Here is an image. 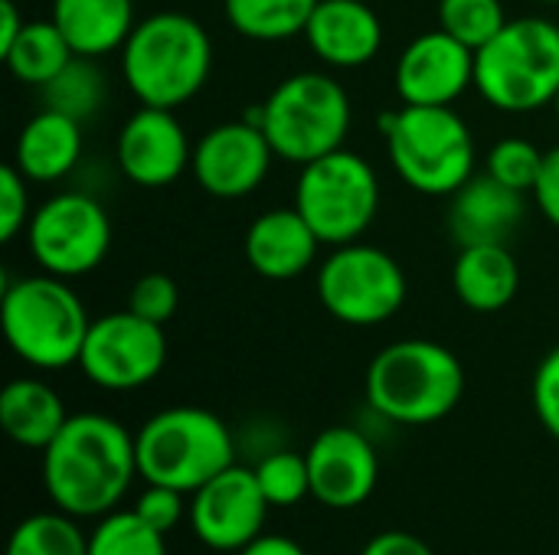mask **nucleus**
<instances>
[{"label": "nucleus", "instance_id": "obj_1", "mask_svg": "<svg viewBox=\"0 0 559 555\" xmlns=\"http://www.w3.org/2000/svg\"><path fill=\"white\" fill-rule=\"evenodd\" d=\"M138 474L134 435L98 412L69 415L43 451V487L56 510L75 520H102L118 510Z\"/></svg>", "mask_w": 559, "mask_h": 555}, {"label": "nucleus", "instance_id": "obj_2", "mask_svg": "<svg viewBox=\"0 0 559 555\" xmlns=\"http://www.w3.org/2000/svg\"><path fill=\"white\" fill-rule=\"evenodd\" d=\"M210 33L187 13H154L141 20L121 46V75L141 105L180 108L210 79Z\"/></svg>", "mask_w": 559, "mask_h": 555}, {"label": "nucleus", "instance_id": "obj_3", "mask_svg": "<svg viewBox=\"0 0 559 555\" xmlns=\"http://www.w3.org/2000/svg\"><path fill=\"white\" fill-rule=\"evenodd\" d=\"M465 393L459 357L436 340H396L367 370V402L396 425H432L455 412Z\"/></svg>", "mask_w": 559, "mask_h": 555}, {"label": "nucleus", "instance_id": "obj_4", "mask_svg": "<svg viewBox=\"0 0 559 555\" xmlns=\"http://www.w3.org/2000/svg\"><path fill=\"white\" fill-rule=\"evenodd\" d=\"M400 180L426 196H452L475 177V137L452 105H403L380 114Z\"/></svg>", "mask_w": 559, "mask_h": 555}, {"label": "nucleus", "instance_id": "obj_5", "mask_svg": "<svg viewBox=\"0 0 559 555\" xmlns=\"http://www.w3.org/2000/svg\"><path fill=\"white\" fill-rule=\"evenodd\" d=\"M0 324L10 350L36 370H66L79 363L92 327L85 304L66 278L46 272L7 281Z\"/></svg>", "mask_w": 559, "mask_h": 555}, {"label": "nucleus", "instance_id": "obj_6", "mask_svg": "<svg viewBox=\"0 0 559 555\" xmlns=\"http://www.w3.org/2000/svg\"><path fill=\"white\" fill-rule=\"evenodd\" d=\"M134 451L144 484L174 487L187 497L236 464L233 432L200 406H174L151 415L134 435Z\"/></svg>", "mask_w": 559, "mask_h": 555}, {"label": "nucleus", "instance_id": "obj_7", "mask_svg": "<svg viewBox=\"0 0 559 555\" xmlns=\"http://www.w3.org/2000/svg\"><path fill=\"white\" fill-rule=\"evenodd\" d=\"M478 95L508 114L547 108L559 92V26L544 16L508 20L475 52Z\"/></svg>", "mask_w": 559, "mask_h": 555}, {"label": "nucleus", "instance_id": "obj_8", "mask_svg": "<svg viewBox=\"0 0 559 555\" xmlns=\"http://www.w3.org/2000/svg\"><path fill=\"white\" fill-rule=\"evenodd\" d=\"M350 114V98L334 75L295 72L282 79L249 118L262 124L275 157L305 167L344 147Z\"/></svg>", "mask_w": 559, "mask_h": 555}, {"label": "nucleus", "instance_id": "obj_9", "mask_svg": "<svg viewBox=\"0 0 559 555\" xmlns=\"http://www.w3.org/2000/svg\"><path fill=\"white\" fill-rule=\"evenodd\" d=\"M295 209L318 232L321 245L357 242L373 226L380 209L377 170L347 147L331 150L301 167Z\"/></svg>", "mask_w": 559, "mask_h": 555}, {"label": "nucleus", "instance_id": "obj_10", "mask_svg": "<svg viewBox=\"0 0 559 555\" xmlns=\"http://www.w3.org/2000/svg\"><path fill=\"white\" fill-rule=\"evenodd\" d=\"M403 265L364 242L334 245V252L318 268V298L324 311L350 327H377L400 314L406 301Z\"/></svg>", "mask_w": 559, "mask_h": 555}, {"label": "nucleus", "instance_id": "obj_11", "mask_svg": "<svg viewBox=\"0 0 559 555\" xmlns=\"http://www.w3.org/2000/svg\"><path fill=\"white\" fill-rule=\"evenodd\" d=\"M33 262L56 278L95 272L111 249V219L88 193H56L26 222Z\"/></svg>", "mask_w": 559, "mask_h": 555}, {"label": "nucleus", "instance_id": "obj_12", "mask_svg": "<svg viewBox=\"0 0 559 555\" xmlns=\"http://www.w3.org/2000/svg\"><path fill=\"white\" fill-rule=\"evenodd\" d=\"M167 363V337L154 321L134 311H115L92 321L79 370L88 383L108 393H131L160 376Z\"/></svg>", "mask_w": 559, "mask_h": 555}, {"label": "nucleus", "instance_id": "obj_13", "mask_svg": "<svg viewBox=\"0 0 559 555\" xmlns=\"http://www.w3.org/2000/svg\"><path fill=\"white\" fill-rule=\"evenodd\" d=\"M269 500L252 468L229 464L190 494V530L213 553H239L265 533Z\"/></svg>", "mask_w": 559, "mask_h": 555}, {"label": "nucleus", "instance_id": "obj_14", "mask_svg": "<svg viewBox=\"0 0 559 555\" xmlns=\"http://www.w3.org/2000/svg\"><path fill=\"white\" fill-rule=\"evenodd\" d=\"M275 160L272 141L259 121L239 118L210 128L193 144L190 173L216 200H242L262 186Z\"/></svg>", "mask_w": 559, "mask_h": 555}, {"label": "nucleus", "instance_id": "obj_15", "mask_svg": "<svg viewBox=\"0 0 559 555\" xmlns=\"http://www.w3.org/2000/svg\"><path fill=\"white\" fill-rule=\"evenodd\" d=\"M311 471V497L331 510H354L377 491L380 458L373 442L350 429H324L305 451Z\"/></svg>", "mask_w": 559, "mask_h": 555}, {"label": "nucleus", "instance_id": "obj_16", "mask_svg": "<svg viewBox=\"0 0 559 555\" xmlns=\"http://www.w3.org/2000/svg\"><path fill=\"white\" fill-rule=\"evenodd\" d=\"M118 170L144 190L170 186L193 164V147L170 108L141 105L118 131Z\"/></svg>", "mask_w": 559, "mask_h": 555}, {"label": "nucleus", "instance_id": "obj_17", "mask_svg": "<svg viewBox=\"0 0 559 555\" xmlns=\"http://www.w3.org/2000/svg\"><path fill=\"white\" fill-rule=\"evenodd\" d=\"M475 85V49L429 29L416 36L396 62V95L403 105H452Z\"/></svg>", "mask_w": 559, "mask_h": 555}, {"label": "nucleus", "instance_id": "obj_18", "mask_svg": "<svg viewBox=\"0 0 559 555\" xmlns=\"http://www.w3.org/2000/svg\"><path fill=\"white\" fill-rule=\"evenodd\" d=\"M314 56L334 69H360L383 46V23L367 0H318L308 29Z\"/></svg>", "mask_w": 559, "mask_h": 555}, {"label": "nucleus", "instance_id": "obj_19", "mask_svg": "<svg viewBox=\"0 0 559 555\" xmlns=\"http://www.w3.org/2000/svg\"><path fill=\"white\" fill-rule=\"evenodd\" d=\"M318 245V232L295 206L269 209L246 232V262L269 281H292L314 265Z\"/></svg>", "mask_w": 559, "mask_h": 555}, {"label": "nucleus", "instance_id": "obj_20", "mask_svg": "<svg viewBox=\"0 0 559 555\" xmlns=\"http://www.w3.org/2000/svg\"><path fill=\"white\" fill-rule=\"evenodd\" d=\"M524 219V193L491 173H475L452 193L449 229L459 245L504 242Z\"/></svg>", "mask_w": 559, "mask_h": 555}, {"label": "nucleus", "instance_id": "obj_21", "mask_svg": "<svg viewBox=\"0 0 559 555\" xmlns=\"http://www.w3.org/2000/svg\"><path fill=\"white\" fill-rule=\"evenodd\" d=\"M79 157H82V121L56 108H43L23 124L13 150V167L29 183H56L75 170Z\"/></svg>", "mask_w": 559, "mask_h": 555}, {"label": "nucleus", "instance_id": "obj_22", "mask_svg": "<svg viewBox=\"0 0 559 555\" xmlns=\"http://www.w3.org/2000/svg\"><path fill=\"white\" fill-rule=\"evenodd\" d=\"M452 288L468 311L495 314L504 311L521 291L518 258L504 242L462 245L452 265Z\"/></svg>", "mask_w": 559, "mask_h": 555}, {"label": "nucleus", "instance_id": "obj_23", "mask_svg": "<svg viewBox=\"0 0 559 555\" xmlns=\"http://www.w3.org/2000/svg\"><path fill=\"white\" fill-rule=\"evenodd\" d=\"M52 23L66 33L75 56L98 59L128 43L134 0H52Z\"/></svg>", "mask_w": 559, "mask_h": 555}, {"label": "nucleus", "instance_id": "obj_24", "mask_svg": "<svg viewBox=\"0 0 559 555\" xmlns=\"http://www.w3.org/2000/svg\"><path fill=\"white\" fill-rule=\"evenodd\" d=\"M0 422L16 445L46 451L66 429L69 412L52 386L39 379H13L0 393Z\"/></svg>", "mask_w": 559, "mask_h": 555}, {"label": "nucleus", "instance_id": "obj_25", "mask_svg": "<svg viewBox=\"0 0 559 555\" xmlns=\"http://www.w3.org/2000/svg\"><path fill=\"white\" fill-rule=\"evenodd\" d=\"M0 59L7 62L16 82L43 88L75 59V49L49 16V20H26L13 46Z\"/></svg>", "mask_w": 559, "mask_h": 555}, {"label": "nucleus", "instance_id": "obj_26", "mask_svg": "<svg viewBox=\"0 0 559 555\" xmlns=\"http://www.w3.org/2000/svg\"><path fill=\"white\" fill-rule=\"evenodd\" d=\"M318 0H223L229 26L255 43L305 36Z\"/></svg>", "mask_w": 559, "mask_h": 555}, {"label": "nucleus", "instance_id": "obj_27", "mask_svg": "<svg viewBox=\"0 0 559 555\" xmlns=\"http://www.w3.org/2000/svg\"><path fill=\"white\" fill-rule=\"evenodd\" d=\"M7 555H88V536L69 514H33L26 517L10 543Z\"/></svg>", "mask_w": 559, "mask_h": 555}, {"label": "nucleus", "instance_id": "obj_28", "mask_svg": "<svg viewBox=\"0 0 559 555\" xmlns=\"http://www.w3.org/2000/svg\"><path fill=\"white\" fill-rule=\"evenodd\" d=\"M39 92H43L46 108H56L62 114H72V118L85 121V118H92L98 111V105L105 98V75L95 69V62L88 56H75Z\"/></svg>", "mask_w": 559, "mask_h": 555}, {"label": "nucleus", "instance_id": "obj_29", "mask_svg": "<svg viewBox=\"0 0 559 555\" xmlns=\"http://www.w3.org/2000/svg\"><path fill=\"white\" fill-rule=\"evenodd\" d=\"M88 555H167V543L134 510H111L92 530Z\"/></svg>", "mask_w": 559, "mask_h": 555}, {"label": "nucleus", "instance_id": "obj_30", "mask_svg": "<svg viewBox=\"0 0 559 555\" xmlns=\"http://www.w3.org/2000/svg\"><path fill=\"white\" fill-rule=\"evenodd\" d=\"M508 23L501 0H439V29L465 43L468 49H481L491 43Z\"/></svg>", "mask_w": 559, "mask_h": 555}, {"label": "nucleus", "instance_id": "obj_31", "mask_svg": "<svg viewBox=\"0 0 559 555\" xmlns=\"http://www.w3.org/2000/svg\"><path fill=\"white\" fill-rule=\"evenodd\" d=\"M255 481L269 500V507H295L311 497V471L308 458L295 451H272L255 468Z\"/></svg>", "mask_w": 559, "mask_h": 555}, {"label": "nucleus", "instance_id": "obj_32", "mask_svg": "<svg viewBox=\"0 0 559 555\" xmlns=\"http://www.w3.org/2000/svg\"><path fill=\"white\" fill-rule=\"evenodd\" d=\"M540 170H544V150H537L524 137H504L485 157V173H491L495 180H501L518 193H534Z\"/></svg>", "mask_w": 559, "mask_h": 555}, {"label": "nucleus", "instance_id": "obj_33", "mask_svg": "<svg viewBox=\"0 0 559 555\" xmlns=\"http://www.w3.org/2000/svg\"><path fill=\"white\" fill-rule=\"evenodd\" d=\"M177 307H180V288L170 275H160V272L141 275L128 291V311L160 327L177 314Z\"/></svg>", "mask_w": 559, "mask_h": 555}, {"label": "nucleus", "instance_id": "obj_34", "mask_svg": "<svg viewBox=\"0 0 559 555\" xmlns=\"http://www.w3.org/2000/svg\"><path fill=\"white\" fill-rule=\"evenodd\" d=\"M147 527H154L157 533H170V530H177V523L183 520V514H190V507H187V494H180V491H174V487H160V484H147L141 494H138V500H134V507H131Z\"/></svg>", "mask_w": 559, "mask_h": 555}, {"label": "nucleus", "instance_id": "obj_35", "mask_svg": "<svg viewBox=\"0 0 559 555\" xmlns=\"http://www.w3.org/2000/svg\"><path fill=\"white\" fill-rule=\"evenodd\" d=\"M26 183L29 180L13 164L0 170V242H13L33 216Z\"/></svg>", "mask_w": 559, "mask_h": 555}, {"label": "nucleus", "instance_id": "obj_36", "mask_svg": "<svg viewBox=\"0 0 559 555\" xmlns=\"http://www.w3.org/2000/svg\"><path fill=\"white\" fill-rule=\"evenodd\" d=\"M534 412L559 442V343L540 360L534 376Z\"/></svg>", "mask_w": 559, "mask_h": 555}, {"label": "nucleus", "instance_id": "obj_37", "mask_svg": "<svg viewBox=\"0 0 559 555\" xmlns=\"http://www.w3.org/2000/svg\"><path fill=\"white\" fill-rule=\"evenodd\" d=\"M534 203L544 213V219L559 229V147L544 154V170L534 186Z\"/></svg>", "mask_w": 559, "mask_h": 555}, {"label": "nucleus", "instance_id": "obj_38", "mask_svg": "<svg viewBox=\"0 0 559 555\" xmlns=\"http://www.w3.org/2000/svg\"><path fill=\"white\" fill-rule=\"evenodd\" d=\"M360 555H436L429 550L426 540L413 536V533H403V530H386V533H377Z\"/></svg>", "mask_w": 559, "mask_h": 555}, {"label": "nucleus", "instance_id": "obj_39", "mask_svg": "<svg viewBox=\"0 0 559 555\" xmlns=\"http://www.w3.org/2000/svg\"><path fill=\"white\" fill-rule=\"evenodd\" d=\"M236 555H308L295 540L278 536V533H262L259 540H252L246 550H239Z\"/></svg>", "mask_w": 559, "mask_h": 555}, {"label": "nucleus", "instance_id": "obj_40", "mask_svg": "<svg viewBox=\"0 0 559 555\" xmlns=\"http://www.w3.org/2000/svg\"><path fill=\"white\" fill-rule=\"evenodd\" d=\"M23 23H26V20L20 16L16 3H13V0H0V56L13 46V39L20 36Z\"/></svg>", "mask_w": 559, "mask_h": 555}, {"label": "nucleus", "instance_id": "obj_41", "mask_svg": "<svg viewBox=\"0 0 559 555\" xmlns=\"http://www.w3.org/2000/svg\"><path fill=\"white\" fill-rule=\"evenodd\" d=\"M554 108H557V121H559V92H557V98H554Z\"/></svg>", "mask_w": 559, "mask_h": 555}, {"label": "nucleus", "instance_id": "obj_42", "mask_svg": "<svg viewBox=\"0 0 559 555\" xmlns=\"http://www.w3.org/2000/svg\"><path fill=\"white\" fill-rule=\"evenodd\" d=\"M544 3H559V0H544Z\"/></svg>", "mask_w": 559, "mask_h": 555}]
</instances>
